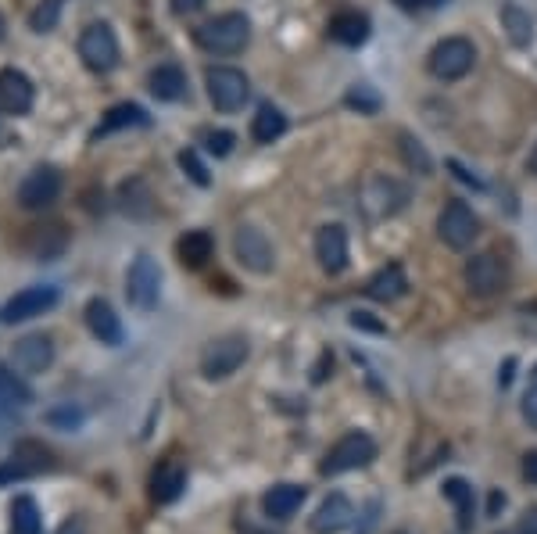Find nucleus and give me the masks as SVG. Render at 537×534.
<instances>
[{"label":"nucleus","mask_w":537,"mask_h":534,"mask_svg":"<svg viewBox=\"0 0 537 534\" xmlns=\"http://www.w3.org/2000/svg\"><path fill=\"white\" fill-rule=\"evenodd\" d=\"M194 40L201 51L208 54H237L248 47L251 40V18L240 11H226V15L208 18L205 26L194 29Z\"/></svg>","instance_id":"f257e3e1"},{"label":"nucleus","mask_w":537,"mask_h":534,"mask_svg":"<svg viewBox=\"0 0 537 534\" xmlns=\"http://www.w3.org/2000/svg\"><path fill=\"white\" fill-rule=\"evenodd\" d=\"M376 459V441L366 431H348L337 445L326 452V459L319 463V474L323 477H341L351 470H366Z\"/></svg>","instance_id":"f03ea898"},{"label":"nucleus","mask_w":537,"mask_h":534,"mask_svg":"<svg viewBox=\"0 0 537 534\" xmlns=\"http://www.w3.org/2000/svg\"><path fill=\"white\" fill-rule=\"evenodd\" d=\"M427 65L434 79L455 83V79L473 72V65H477V47H473V40H466V36H444L441 44L430 51Z\"/></svg>","instance_id":"7ed1b4c3"},{"label":"nucleus","mask_w":537,"mask_h":534,"mask_svg":"<svg viewBox=\"0 0 537 534\" xmlns=\"http://www.w3.org/2000/svg\"><path fill=\"white\" fill-rule=\"evenodd\" d=\"M251 355V345L244 334H222L215 337L212 345L201 352V373H205V380H226L233 377V373L248 362Z\"/></svg>","instance_id":"20e7f679"},{"label":"nucleus","mask_w":537,"mask_h":534,"mask_svg":"<svg viewBox=\"0 0 537 534\" xmlns=\"http://www.w3.org/2000/svg\"><path fill=\"white\" fill-rule=\"evenodd\" d=\"M205 87H208V101L215 104V112H240L244 101L251 97V79L244 76L233 65H215V69L205 72Z\"/></svg>","instance_id":"39448f33"},{"label":"nucleus","mask_w":537,"mask_h":534,"mask_svg":"<svg viewBox=\"0 0 537 534\" xmlns=\"http://www.w3.org/2000/svg\"><path fill=\"white\" fill-rule=\"evenodd\" d=\"M437 237L452 251L473 248V241L480 237V216L466 201H452V205H444V212L437 216Z\"/></svg>","instance_id":"423d86ee"},{"label":"nucleus","mask_w":537,"mask_h":534,"mask_svg":"<svg viewBox=\"0 0 537 534\" xmlns=\"http://www.w3.org/2000/svg\"><path fill=\"white\" fill-rule=\"evenodd\" d=\"M466 276V287L473 298H495L498 291H505L509 284V269H505V259H498L495 251H480L466 262L462 269Z\"/></svg>","instance_id":"0eeeda50"},{"label":"nucleus","mask_w":537,"mask_h":534,"mask_svg":"<svg viewBox=\"0 0 537 534\" xmlns=\"http://www.w3.org/2000/svg\"><path fill=\"white\" fill-rule=\"evenodd\" d=\"M126 298L133 309L140 312H151L162 298V269L151 255H140L126 273Z\"/></svg>","instance_id":"6e6552de"},{"label":"nucleus","mask_w":537,"mask_h":534,"mask_svg":"<svg viewBox=\"0 0 537 534\" xmlns=\"http://www.w3.org/2000/svg\"><path fill=\"white\" fill-rule=\"evenodd\" d=\"M79 58L90 72H111L119 65V40L111 33V26L104 22H94L86 26L83 36H79Z\"/></svg>","instance_id":"1a4fd4ad"},{"label":"nucleus","mask_w":537,"mask_h":534,"mask_svg":"<svg viewBox=\"0 0 537 534\" xmlns=\"http://www.w3.org/2000/svg\"><path fill=\"white\" fill-rule=\"evenodd\" d=\"M233 255H237V262L248 273H273L276 266V251L273 244H269V237H265L258 226H240L237 233H233Z\"/></svg>","instance_id":"9d476101"},{"label":"nucleus","mask_w":537,"mask_h":534,"mask_svg":"<svg viewBox=\"0 0 537 534\" xmlns=\"http://www.w3.org/2000/svg\"><path fill=\"white\" fill-rule=\"evenodd\" d=\"M409 201V187L391 176H369L366 187H362V208H366L373 219H384V216H394L401 212Z\"/></svg>","instance_id":"9b49d317"},{"label":"nucleus","mask_w":537,"mask_h":534,"mask_svg":"<svg viewBox=\"0 0 537 534\" xmlns=\"http://www.w3.org/2000/svg\"><path fill=\"white\" fill-rule=\"evenodd\" d=\"M61 194V173L51 165H40L26 180L18 183V205L29 208V212H40V208H51Z\"/></svg>","instance_id":"f8f14e48"},{"label":"nucleus","mask_w":537,"mask_h":534,"mask_svg":"<svg viewBox=\"0 0 537 534\" xmlns=\"http://www.w3.org/2000/svg\"><path fill=\"white\" fill-rule=\"evenodd\" d=\"M54 305H58V287L36 284V287H26V291H18L15 298L4 305L0 319H4V323H26V319H36V316H43V312H51Z\"/></svg>","instance_id":"ddd939ff"},{"label":"nucleus","mask_w":537,"mask_h":534,"mask_svg":"<svg viewBox=\"0 0 537 534\" xmlns=\"http://www.w3.org/2000/svg\"><path fill=\"white\" fill-rule=\"evenodd\" d=\"M11 362H15L18 373H29V377L47 373L54 362V341L47 334H26L11 348Z\"/></svg>","instance_id":"4468645a"},{"label":"nucleus","mask_w":537,"mask_h":534,"mask_svg":"<svg viewBox=\"0 0 537 534\" xmlns=\"http://www.w3.org/2000/svg\"><path fill=\"white\" fill-rule=\"evenodd\" d=\"M316 259L323 273L337 276L348 269V230L341 223H326L316 233Z\"/></svg>","instance_id":"2eb2a0df"},{"label":"nucleus","mask_w":537,"mask_h":534,"mask_svg":"<svg viewBox=\"0 0 537 534\" xmlns=\"http://www.w3.org/2000/svg\"><path fill=\"white\" fill-rule=\"evenodd\" d=\"M351 520H355L351 499L341 495V491H333V495H326V499L319 502V509L312 513L308 527H312V534H341L344 527H351Z\"/></svg>","instance_id":"dca6fc26"},{"label":"nucleus","mask_w":537,"mask_h":534,"mask_svg":"<svg viewBox=\"0 0 537 534\" xmlns=\"http://www.w3.org/2000/svg\"><path fill=\"white\" fill-rule=\"evenodd\" d=\"M22 248L33 255V259L40 262H51L58 259L61 251L69 248V230L61 223H40V226H29L26 241H22Z\"/></svg>","instance_id":"f3484780"},{"label":"nucleus","mask_w":537,"mask_h":534,"mask_svg":"<svg viewBox=\"0 0 537 534\" xmlns=\"http://www.w3.org/2000/svg\"><path fill=\"white\" fill-rule=\"evenodd\" d=\"M0 108L8 115H26L33 108V83L26 72L4 69L0 72Z\"/></svg>","instance_id":"a211bd4d"},{"label":"nucleus","mask_w":537,"mask_h":534,"mask_svg":"<svg viewBox=\"0 0 537 534\" xmlns=\"http://www.w3.org/2000/svg\"><path fill=\"white\" fill-rule=\"evenodd\" d=\"M308 499V488L305 484H273V488L265 491V499H262V509H265V517L269 520H290L294 513L301 509V502Z\"/></svg>","instance_id":"6ab92c4d"},{"label":"nucleus","mask_w":537,"mask_h":534,"mask_svg":"<svg viewBox=\"0 0 537 534\" xmlns=\"http://www.w3.org/2000/svg\"><path fill=\"white\" fill-rule=\"evenodd\" d=\"M86 327H90V334L101 341V345H122V337H126V330H122V319L115 316V309H111L104 298H94V302L86 305Z\"/></svg>","instance_id":"aec40b11"},{"label":"nucleus","mask_w":537,"mask_h":534,"mask_svg":"<svg viewBox=\"0 0 537 534\" xmlns=\"http://www.w3.org/2000/svg\"><path fill=\"white\" fill-rule=\"evenodd\" d=\"M333 44L341 47H362L369 40V18L362 11H337L326 26Z\"/></svg>","instance_id":"412c9836"},{"label":"nucleus","mask_w":537,"mask_h":534,"mask_svg":"<svg viewBox=\"0 0 537 534\" xmlns=\"http://www.w3.org/2000/svg\"><path fill=\"white\" fill-rule=\"evenodd\" d=\"M183 488H187V470H183V463L169 459V463H162L158 470H154L151 499L158 502V506H169V502H176L179 495H183Z\"/></svg>","instance_id":"4be33fe9"},{"label":"nucleus","mask_w":537,"mask_h":534,"mask_svg":"<svg viewBox=\"0 0 537 534\" xmlns=\"http://www.w3.org/2000/svg\"><path fill=\"white\" fill-rule=\"evenodd\" d=\"M405 291H409V276H405L401 262H387V266L366 284V294L373 302H398Z\"/></svg>","instance_id":"5701e85b"},{"label":"nucleus","mask_w":537,"mask_h":534,"mask_svg":"<svg viewBox=\"0 0 537 534\" xmlns=\"http://www.w3.org/2000/svg\"><path fill=\"white\" fill-rule=\"evenodd\" d=\"M176 255H179V262H183L187 269H201L215 255L212 233H208V230H187L183 237H179Z\"/></svg>","instance_id":"b1692460"},{"label":"nucleus","mask_w":537,"mask_h":534,"mask_svg":"<svg viewBox=\"0 0 537 534\" xmlns=\"http://www.w3.org/2000/svg\"><path fill=\"white\" fill-rule=\"evenodd\" d=\"M147 90H151L158 101H179L187 94V72L179 65H158V69L147 76Z\"/></svg>","instance_id":"393cba45"},{"label":"nucleus","mask_w":537,"mask_h":534,"mask_svg":"<svg viewBox=\"0 0 537 534\" xmlns=\"http://www.w3.org/2000/svg\"><path fill=\"white\" fill-rule=\"evenodd\" d=\"M283 130H287V115H283L276 104H262L258 115L251 119V137H255L258 144H273V140L283 137Z\"/></svg>","instance_id":"a878e982"},{"label":"nucleus","mask_w":537,"mask_h":534,"mask_svg":"<svg viewBox=\"0 0 537 534\" xmlns=\"http://www.w3.org/2000/svg\"><path fill=\"white\" fill-rule=\"evenodd\" d=\"M502 29L516 47H527L530 40H534V18H530V11H523L520 4H512V0L502 8Z\"/></svg>","instance_id":"bb28decb"},{"label":"nucleus","mask_w":537,"mask_h":534,"mask_svg":"<svg viewBox=\"0 0 537 534\" xmlns=\"http://www.w3.org/2000/svg\"><path fill=\"white\" fill-rule=\"evenodd\" d=\"M444 499L452 502L455 513H459V527L469 531L473 527V484L466 477H448L444 481Z\"/></svg>","instance_id":"cd10ccee"},{"label":"nucleus","mask_w":537,"mask_h":534,"mask_svg":"<svg viewBox=\"0 0 537 534\" xmlns=\"http://www.w3.org/2000/svg\"><path fill=\"white\" fill-rule=\"evenodd\" d=\"M11 534H43V517L36 499L29 495H18L11 502Z\"/></svg>","instance_id":"c85d7f7f"},{"label":"nucleus","mask_w":537,"mask_h":534,"mask_svg":"<svg viewBox=\"0 0 537 534\" xmlns=\"http://www.w3.org/2000/svg\"><path fill=\"white\" fill-rule=\"evenodd\" d=\"M126 126H147V112L140 108V104H115V108L104 115V122L97 126L94 137H104V133H115V130H126Z\"/></svg>","instance_id":"c756f323"},{"label":"nucleus","mask_w":537,"mask_h":534,"mask_svg":"<svg viewBox=\"0 0 537 534\" xmlns=\"http://www.w3.org/2000/svg\"><path fill=\"white\" fill-rule=\"evenodd\" d=\"M398 151H401V162H405V169H412L416 176H434V158L427 155V147L419 144L412 133H401Z\"/></svg>","instance_id":"7c9ffc66"},{"label":"nucleus","mask_w":537,"mask_h":534,"mask_svg":"<svg viewBox=\"0 0 537 534\" xmlns=\"http://www.w3.org/2000/svg\"><path fill=\"white\" fill-rule=\"evenodd\" d=\"M151 190H147L144 180H129L122 187V208H126L129 216H151Z\"/></svg>","instance_id":"2f4dec72"},{"label":"nucleus","mask_w":537,"mask_h":534,"mask_svg":"<svg viewBox=\"0 0 537 534\" xmlns=\"http://www.w3.org/2000/svg\"><path fill=\"white\" fill-rule=\"evenodd\" d=\"M26 402H33V391L18 380V373L0 366V405H26Z\"/></svg>","instance_id":"473e14b6"},{"label":"nucleus","mask_w":537,"mask_h":534,"mask_svg":"<svg viewBox=\"0 0 537 534\" xmlns=\"http://www.w3.org/2000/svg\"><path fill=\"white\" fill-rule=\"evenodd\" d=\"M348 108H355V112H362V115H376L380 112V94H376L373 87H366V83H355V87L348 90Z\"/></svg>","instance_id":"72a5a7b5"},{"label":"nucleus","mask_w":537,"mask_h":534,"mask_svg":"<svg viewBox=\"0 0 537 534\" xmlns=\"http://www.w3.org/2000/svg\"><path fill=\"white\" fill-rule=\"evenodd\" d=\"M61 4H65V0H43L40 8L29 15V26H33V33H51V29L58 26Z\"/></svg>","instance_id":"f704fd0d"},{"label":"nucleus","mask_w":537,"mask_h":534,"mask_svg":"<svg viewBox=\"0 0 537 534\" xmlns=\"http://www.w3.org/2000/svg\"><path fill=\"white\" fill-rule=\"evenodd\" d=\"M179 165H183V173H187L197 187H208V183H212V176H208L205 162L197 158V151H179Z\"/></svg>","instance_id":"c9c22d12"},{"label":"nucleus","mask_w":537,"mask_h":534,"mask_svg":"<svg viewBox=\"0 0 537 534\" xmlns=\"http://www.w3.org/2000/svg\"><path fill=\"white\" fill-rule=\"evenodd\" d=\"M233 144H237V137H233L230 130H208V133H205V147L212 151L215 158H226V155H230Z\"/></svg>","instance_id":"e433bc0d"},{"label":"nucleus","mask_w":537,"mask_h":534,"mask_svg":"<svg viewBox=\"0 0 537 534\" xmlns=\"http://www.w3.org/2000/svg\"><path fill=\"white\" fill-rule=\"evenodd\" d=\"M47 423H51V427H65V431H76L79 423H83V409H72V405L54 409V413L47 416Z\"/></svg>","instance_id":"4c0bfd02"},{"label":"nucleus","mask_w":537,"mask_h":534,"mask_svg":"<svg viewBox=\"0 0 537 534\" xmlns=\"http://www.w3.org/2000/svg\"><path fill=\"white\" fill-rule=\"evenodd\" d=\"M498 534H537V509H527L516 524L505 527V531H498Z\"/></svg>","instance_id":"58836bf2"},{"label":"nucleus","mask_w":537,"mask_h":534,"mask_svg":"<svg viewBox=\"0 0 537 534\" xmlns=\"http://www.w3.org/2000/svg\"><path fill=\"white\" fill-rule=\"evenodd\" d=\"M520 409H523V420H527L530 427H534V431H537V384L527 391V395H523V405H520Z\"/></svg>","instance_id":"ea45409f"},{"label":"nucleus","mask_w":537,"mask_h":534,"mask_svg":"<svg viewBox=\"0 0 537 534\" xmlns=\"http://www.w3.org/2000/svg\"><path fill=\"white\" fill-rule=\"evenodd\" d=\"M351 327H362V330H373V334H384V323L369 319V312H351Z\"/></svg>","instance_id":"a19ab883"},{"label":"nucleus","mask_w":537,"mask_h":534,"mask_svg":"<svg viewBox=\"0 0 537 534\" xmlns=\"http://www.w3.org/2000/svg\"><path fill=\"white\" fill-rule=\"evenodd\" d=\"M205 8V0H172V15H194Z\"/></svg>","instance_id":"79ce46f5"},{"label":"nucleus","mask_w":537,"mask_h":534,"mask_svg":"<svg viewBox=\"0 0 537 534\" xmlns=\"http://www.w3.org/2000/svg\"><path fill=\"white\" fill-rule=\"evenodd\" d=\"M523 477L537 488V448H530L527 456H523Z\"/></svg>","instance_id":"37998d69"},{"label":"nucleus","mask_w":537,"mask_h":534,"mask_svg":"<svg viewBox=\"0 0 537 534\" xmlns=\"http://www.w3.org/2000/svg\"><path fill=\"white\" fill-rule=\"evenodd\" d=\"M405 11H423V8H441L444 0H398Z\"/></svg>","instance_id":"c03bdc74"},{"label":"nucleus","mask_w":537,"mask_h":534,"mask_svg":"<svg viewBox=\"0 0 537 534\" xmlns=\"http://www.w3.org/2000/svg\"><path fill=\"white\" fill-rule=\"evenodd\" d=\"M58 534H86V524H83V520H69V524H61V531Z\"/></svg>","instance_id":"a18cd8bd"},{"label":"nucleus","mask_w":537,"mask_h":534,"mask_svg":"<svg viewBox=\"0 0 537 534\" xmlns=\"http://www.w3.org/2000/svg\"><path fill=\"white\" fill-rule=\"evenodd\" d=\"M527 173H530V176H537V144L530 147V155H527Z\"/></svg>","instance_id":"49530a36"},{"label":"nucleus","mask_w":537,"mask_h":534,"mask_svg":"<svg viewBox=\"0 0 537 534\" xmlns=\"http://www.w3.org/2000/svg\"><path fill=\"white\" fill-rule=\"evenodd\" d=\"M0 40H4V18H0Z\"/></svg>","instance_id":"de8ad7c7"},{"label":"nucleus","mask_w":537,"mask_h":534,"mask_svg":"<svg viewBox=\"0 0 537 534\" xmlns=\"http://www.w3.org/2000/svg\"><path fill=\"white\" fill-rule=\"evenodd\" d=\"M394 534H409V531H394Z\"/></svg>","instance_id":"09e8293b"},{"label":"nucleus","mask_w":537,"mask_h":534,"mask_svg":"<svg viewBox=\"0 0 537 534\" xmlns=\"http://www.w3.org/2000/svg\"><path fill=\"white\" fill-rule=\"evenodd\" d=\"M534 377H537V366H534Z\"/></svg>","instance_id":"8fccbe9b"},{"label":"nucleus","mask_w":537,"mask_h":534,"mask_svg":"<svg viewBox=\"0 0 537 534\" xmlns=\"http://www.w3.org/2000/svg\"><path fill=\"white\" fill-rule=\"evenodd\" d=\"M534 312H537V302H534Z\"/></svg>","instance_id":"3c124183"}]
</instances>
